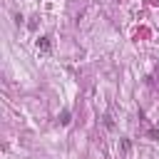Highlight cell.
Masks as SVG:
<instances>
[{
	"label": "cell",
	"mask_w": 159,
	"mask_h": 159,
	"mask_svg": "<svg viewBox=\"0 0 159 159\" xmlns=\"http://www.w3.org/2000/svg\"><path fill=\"white\" fill-rule=\"evenodd\" d=\"M60 124H70V109H62V114H60Z\"/></svg>",
	"instance_id": "3957f363"
},
{
	"label": "cell",
	"mask_w": 159,
	"mask_h": 159,
	"mask_svg": "<svg viewBox=\"0 0 159 159\" xmlns=\"http://www.w3.org/2000/svg\"><path fill=\"white\" fill-rule=\"evenodd\" d=\"M104 127H107V129H112V127H114V122H112V117H109V114L104 117Z\"/></svg>",
	"instance_id": "277c9868"
},
{
	"label": "cell",
	"mask_w": 159,
	"mask_h": 159,
	"mask_svg": "<svg viewBox=\"0 0 159 159\" xmlns=\"http://www.w3.org/2000/svg\"><path fill=\"white\" fill-rule=\"evenodd\" d=\"M50 47H52L50 37H47V35H42V37L37 40V50H40V52H50Z\"/></svg>",
	"instance_id": "6da1fadb"
},
{
	"label": "cell",
	"mask_w": 159,
	"mask_h": 159,
	"mask_svg": "<svg viewBox=\"0 0 159 159\" xmlns=\"http://www.w3.org/2000/svg\"><path fill=\"white\" fill-rule=\"evenodd\" d=\"M119 149H122V157H127V154H129V149H132L129 139H124V137H122V139H119Z\"/></svg>",
	"instance_id": "7a4b0ae2"
}]
</instances>
